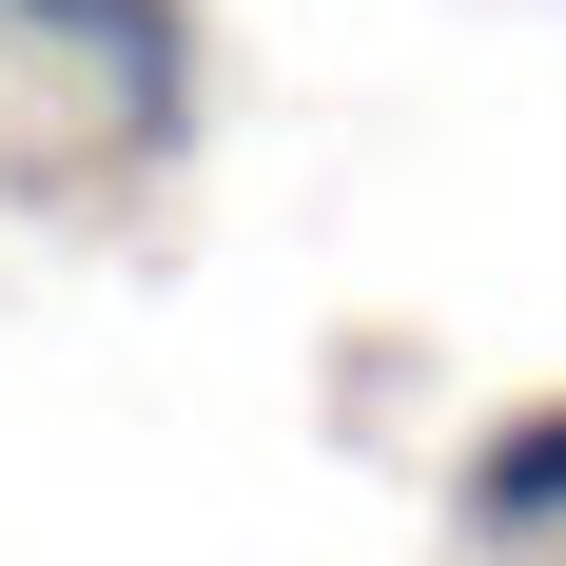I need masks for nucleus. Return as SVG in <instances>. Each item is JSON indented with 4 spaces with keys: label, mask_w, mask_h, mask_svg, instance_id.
Masks as SVG:
<instances>
[{
    "label": "nucleus",
    "mask_w": 566,
    "mask_h": 566,
    "mask_svg": "<svg viewBox=\"0 0 566 566\" xmlns=\"http://www.w3.org/2000/svg\"><path fill=\"white\" fill-rule=\"evenodd\" d=\"M450 509H469V547H566V391H527V410L469 430Z\"/></svg>",
    "instance_id": "2"
},
{
    "label": "nucleus",
    "mask_w": 566,
    "mask_h": 566,
    "mask_svg": "<svg viewBox=\"0 0 566 566\" xmlns=\"http://www.w3.org/2000/svg\"><path fill=\"white\" fill-rule=\"evenodd\" d=\"M0 40H40V59H98L137 137H196V20H176V0H0Z\"/></svg>",
    "instance_id": "1"
}]
</instances>
